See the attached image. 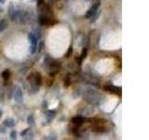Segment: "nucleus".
<instances>
[{
	"mask_svg": "<svg viewBox=\"0 0 149 140\" xmlns=\"http://www.w3.org/2000/svg\"><path fill=\"white\" fill-rule=\"evenodd\" d=\"M16 134H17V133H16V131H11V133H10V134H9V136H10V139H16Z\"/></svg>",
	"mask_w": 149,
	"mask_h": 140,
	"instance_id": "a211bd4d",
	"label": "nucleus"
},
{
	"mask_svg": "<svg viewBox=\"0 0 149 140\" xmlns=\"http://www.w3.org/2000/svg\"><path fill=\"white\" fill-rule=\"evenodd\" d=\"M0 12H1V7H0Z\"/></svg>",
	"mask_w": 149,
	"mask_h": 140,
	"instance_id": "5701e85b",
	"label": "nucleus"
},
{
	"mask_svg": "<svg viewBox=\"0 0 149 140\" xmlns=\"http://www.w3.org/2000/svg\"><path fill=\"white\" fill-rule=\"evenodd\" d=\"M14 100L18 104H22L23 102V93L21 88H16L15 92H14Z\"/></svg>",
	"mask_w": 149,
	"mask_h": 140,
	"instance_id": "0eeeda50",
	"label": "nucleus"
},
{
	"mask_svg": "<svg viewBox=\"0 0 149 140\" xmlns=\"http://www.w3.org/2000/svg\"><path fill=\"white\" fill-rule=\"evenodd\" d=\"M9 16L13 22H16L21 24H27L31 20V16L29 12L22 9H13V7H10L9 10Z\"/></svg>",
	"mask_w": 149,
	"mask_h": 140,
	"instance_id": "f257e3e1",
	"label": "nucleus"
},
{
	"mask_svg": "<svg viewBox=\"0 0 149 140\" xmlns=\"http://www.w3.org/2000/svg\"><path fill=\"white\" fill-rule=\"evenodd\" d=\"M21 135H22V138H23V139H32L33 136H34V134H33L32 130L29 128V129H26L23 131V132H22Z\"/></svg>",
	"mask_w": 149,
	"mask_h": 140,
	"instance_id": "9d476101",
	"label": "nucleus"
},
{
	"mask_svg": "<svg viewBox=\"0 0 149 140\" xmlns=\"http://www.w3.org/2000/svg\"><path fill=\"white\" fill-rule=\"evenodd\" d=\"M56 117V111L55 110H48L46 112V118L48 123H50L54 118Z\"/></svg>",
	"mask_w": 149,
	"mask_h": 140,
	"instance_id": "9b49d317",
	"label": "nucleus"
},
{
	"mask_svg": "<svg viewBox=\"0 0 149 140\" xmlns=\"http://www.w3.org/2000/svg\"><path fill=\"white\" fill-rule=\"evenodd\" d=\"M87 55H88V49L87 48H84L82 50V52H81V55H80V58L82 60H84L86 57H87Z\"/></svg>",
	"mask_w": 149,
	"mask_h": 140,
	"instance_id": "dca6fc26",
	"label": "nucleus"
},
{
	"mask_svg": "<svg viewBox=\"0 0 149 140\" xmlns=\"http://www.w3.org/2000/svg\"><path fill=\"white\" fill-rule=\"evenodd\" d=\"M27 80L30 82L31 91L34 93L38 91V87L42 85V76L39 72L32 73L30 76L27 78Z\"/></svg>",
	"mask_w": 149,
	"mask_h": 140,
	"instance_id": "f03ea898",
	"label": "nucleus"
},
{
	"mask_svg": "<svg viewBox=\"0 0 149 140\" xmlns=\"http://www.w3.org/2000/svg\"><path fill=\"white\" fill-rule=\"evenodd\" d=\"M72 52H73V47L71 46L69 48V50L66 52V54H65V57H70V56H71V54H72Z\"/></svg>",
	"mask_w": 149,
	"mask_h": 140,
	"instance_id": "f3484780",
	"label": "nucleus"
},
{
	"mask_svg": "<svg viewBox=\"0 0 149 140\" xmlns=\"http://www.w3.org/2000/svg\"><path fill=\"white\" fill-rule=\"evenodd\" d=\"M0 2H1L2 4H4L5 3V0H0Z\"/></svg>",
	"mask_w": 149,
	"mask_h": 140,
	"instance_id": "412c9836",
	"label": "nucleus"
},
{
	"mask_svg": "<svg viewBox=\"0 0 149 140\" xmlns=\"http://www.w3.org/2000/svg\"><path fill=\"white\" fill-rule=\"evenodd\" d=\"M43 47H44V43H43V42H40L39 45H38V47H37L38 49H37L36 50L38 51V52H40V51L42 50V49H43Z\"/></svg>",
	"mask_w": 149,
	"mask_h": 140,
	"instance_id": "6ab92c4d",
	"label": "nucleus"
},
{
	"mask_svg": "<svg viewBox=\"0 0 149 140\" xmlns=\"http://www.w3.org/2000/svg\"><path fill=\"white\" fill-rule=\"evenodd\" d=\"M3 124H4L5 127L12 128V127H14V125H15V120H14L13 119H6L3 121Z\"/></svg>",
	"mask_w": 149,
	"mask_h": 140,
	"instance_id": "f8f14e48",
	"label": "nucleus"
},
{
	"mask_svg": "<svg viewBox=\"0 0 149 140\" xmlns=\"http://www.w3.org/2000/svg\"><path fill=\"white\" fill-rule=\"evenodd\" d=\"M2 78H3V79L4 80H8V79L10 78V71H9L8 69H6L5 71H3V73H2Z\"/></svg>",
	"mask_w": 149,
	"mask_h": 140,
	"instance_id": "4468645a",
	"label": "nucleus"
},
{
	"mask_svg": "<svg viewBox=\"0 0 149 140\" xmlns=\"http://www.w3.org/2000/svg\"><path fill=\"white\" fill-rule=\"evenodd\" d=\"M100 6H101L100 0H95L92 6H91L90 8H88V11L86 12V14H85V18H86V19H91V18L93 16V14H94L95 12H97L98 10H99Z\"/></svg>",
	"mask_w": 149,
	"mask_h": 140,
	"instance_id": "20e7f679",
	"label": "nucleus"
},
{
	"mask_svg": "<svg viewBox=\"0 0 149 140\" xmlns=\"http://www.w3.org/2000/svg\"><path fill=\"white\" fill-rule=\"evenodd\" d=\"M84 97H85V99L88 102H90L91 104H93V105H99L101 103L102 98L99 92L95 90H92V89H88V90H87Z\"/></svg>",
	"mask_w": 149,
	"mask_h": 140,
	"instance_id": "7ed1b4c3",
	"label": "nucleus"
},
{
	"mask_svg": "<svg viewBox=\"0 0 149 140\" xmlns=\"http://www.w3.org/2000/svg\"><path fill=\"white\" fill-rule=\"evenodd\" d=\"M49 2H52V3H54V2H57V1H59V0H49Z\"/></svg>",
	"mask_w": 149,
	"mask_h": 140,
	"instance_id": "aec40b11",
	"label": "nucleus"
},
{
	"mask_svg": "<svg viewBox=\"0 0 149 140\" xmlns=\"http://www.w3.org/2000/svg\"><path fill=\"white\" fill-rule=\"evenodd\" d=\"M104 90H106L110 93H116V94H121V87H116L114 85H107L104 86Z\"/></svg>",
	"mask_w": 149,
	"mask_h": 140,
	"instance_id": "6e6552de",
	"label": "nucleus"
},
{
	"mask_svg": "<svg viewBox=\"0 0 149 140\" xmlns=\"http://www.w3.org/2000/svg\"><path fill=\"white\" fill-rule=\"evenodd\" d=\"M1 117H2V112L0 111V119H1Z\"/></svg>",
	"mask_w": 149,
	"mask_h": 140,
	"instance_id": "4be33fe9",
	"label": "nucleus"
},
{
	"mask_svg": "<svg viewBox=\"0 0 149 140\" xmlns=\"http://www.w3.org/2000/svg\"><path fill=\"white\" fill-rule=\"evenodd\" d=\"M8 27V22L6 20H0V32H3L4 30H6V28Z\"/></svg>",
	"mask_w": 149,
	"mask_h": 140,
	"instance_id": "ddd939ff",
	"label": "nucleus"
},
{
	"mask_svg": "<svg viewBox=\"0 0 149 140\" xmlns=\"http://www.w3.org/2000/svg\"><path fill=\"white\" fill-rule=\"evenodd\" d=\"M27 123H28V124H29L30 126H34L35 125V117H34V115L31 114V115L28 116Z\"/></svg>",
	"mask_w": 149,
	"mask_h": 140,
	"instance_id": "2eb2a0df",
	"label": "nucleus"
},
{
	"mask_svg": "<svg viewBox=\"0 0 149 140\" xmlns=\"http://www.w3.org/2000/svg\"><path fill=\"white\" fill-rule=\"evenodd\" d=\"M38 21L41 25H53L56 22V21L53 19V15L49 16V15H40L39 14Z\"/></svg>",
	"mask_w": 149,
	"mask_h": 140,
	"instance_id": "39448f33",
	"label": "nucleus"
},
{
	"mask_svg": "<svg viewBox=\"0 0 149 140\" xmlns=\"http://www.w3.org/2000/svg\"><path fill=\"white\" fill-rule=\"evenodd\" d=\"M87 119L85 117H82V116H77V117H74L72 119V123L76 125H81L83 123H86Z\"/></svg>",
	"mask_w": 149,
	"mask_h": 140,
	"instance_id": "1a4fd4ad",
	"label": "nucleus"
},
{
	"mask_svg": "<svg viewBox=\"0 0 149 140\" xmlns=\"http://www.w3.org/2000/svg\"><path fill=\"white\" fill-rule=\"evenodd\" d=\"M28 39H29V42H30L31 53L34 54L37 50V38L33 33H29V34H28Z\"/></svg>",
	"mask_w": 149,
	"mask_h": 140,
	"instance_id": "423d86ee",
	"label": "nucleus"
}]
</instances>
